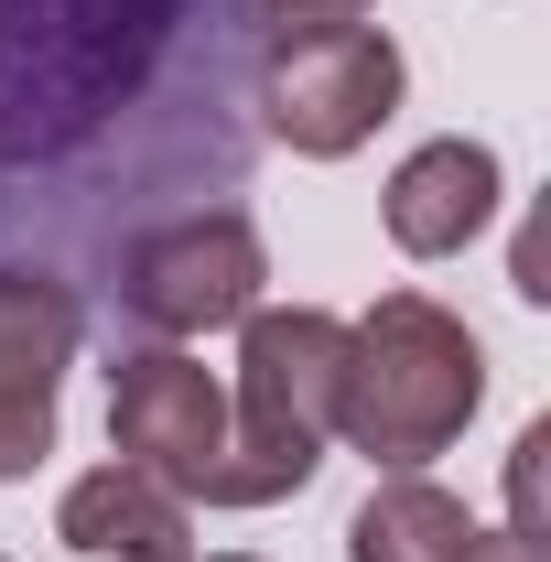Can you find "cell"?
Instances as JSON below:
<instances>
[{"instance_id":"1","label":"cell","mask_w":551,"mask_h":562,"mask_svg":"<svg viewBox=\"0 0 551 562\" xmlns=\"http://www.w3.org/2000/svg\"><path fill=\"white\" fill-rule=\"evenodd\" d=\"M195 0H0V162H66L131 109Z\"/></svg>"},{"instance_id":"2","label":"cell","mask_w":551,"mask_h":562,"mask_svg":"<svg viewBox=\"0 0 551 562\" xmlns=\"http://www.w3.org/2000/svg\"><path fill=\"white\" fill-rule=\"evenodd\" d=\"M486 401V347L432 303V292H379L368 325H346V379H336V432L379 454L390 476L432 465Z\"/></svg>"},{"instance_id":"3","label":"cell","mask_w":551,"mask_h":562,"mask_svg":"<svg viewBox=\"0 0 551 562\" xmlns=\"http://www.w3.org/2000/svg\"><path fill=\"white\" fill-rule=\"evenodd\" d=\"M238 401H227V476L216 508H271L292 497L325 443H336V379H346V325L292 303V314H238Z\"/></svg>"},{"instance_id":"4","label":"cell","mask_w":551,"mask_h":562,"mask_svg":"<svg viewBox=\"0 0 551 562\" xmlns=\"http://www.w3.org/2000/svg\"><path fill=\"white\" fill-rule=\"evenodd\" d=\"M401 109V44L379 22H336V33H292L260 66V120L292 140L303 162H336Z\"/></svg>"},{"instance_id":"5","label":"cell","mask_w":551,"mask_h":562,"mask_svg":"<svg viewBox=\"0 0 551 562\" xmlns=\"http://www.w3.org/2000/svg\"><path fill=\"white\" fill-rule=\"evenodd\" d=\"M260 281H271L260 227L238 206H195V216H162L151 238H131L120 303H131V325H151V336H206V325L260 314Z\"/></svg>"},{"instance_id":"6","label":"cell","mask_w":551,"mask_h":562,"mask_svg":"<svg viewBox=\"0 0 551 562\" xmlns=\"http://www.w3.org/2000/svg\"><path fill=\"white\" fill-rule=\"evenodd\" d=\"M109 443H120V465H140L173 497H206L216 508V476H227V390L184 347H131L109 368Z\"/></svg>"},{"instance_id":"7","label":"cell","mask_w":551,"mask_h":562,"mask_svg":"<svg viewBox=\"0 0 551 562\" xmlns=\"http://www.w3.org/2000/svg\"><path fill=\"white\" fill-rule=\"evenodd\" d=\"M87 303L44 271H0V487L55 454V390L76 368Z\"/></svg>"},{"instance_id":"8","label":"cell","mask_w":551,"mask_h":562,"mask_svg":"<svg viewBox=\"0 0 551 562\" xmlns=\"http://www.w3.org/2000/svg\"><path fill=\"white\" fill-rule=\"evenodd\" d=\"M346 562H541V552H530L519 530H486L465 497L421 487V476H390V487L357 508Z\"/></svg>"},{"instance_id":"9","label":"cell","mask_w":551,"mask_h":562,"mask_svg":"<svg viewBox=\"0 0 551 562\" xmlns=\"http://www.w3.org/2000/svg\"><path fill=\"white\" fill-rule=\"evenodd\" d=\"M55 530H66L87 562H195V519H184V497L162 487V476H140V465H98V476H76L66 508H55Z\"/></svg>"},{"instance_id":"10","label":"cell","mask_w":551,"mask_h":562,"mask_svg":"<svg viewBox=\"0 0 551 562\" xmlns=\"http://www.w3.org/2000/svg\"><path fill=\"white\" fill-rule=\"evenodd\" d=\"M486 216H497V151L486 140H421L390 173V238L412 260H454Z\"/></svg>"},{"instance_id":"11","label":"cell","mask_w":551,"mask_h":562,"mask_svg":"<svg viewBox=\"0 0 551 562\" xmlns=\"http://www.w3.org/2000/svg\"><path fill=\"white\" fill-rule=\"evenodd\" d=\"M238 22L260 44H292V33H336V22H368V0H238Z\"/></svg>"},{"instance_id":"12","label":"cell","mask_w":551,"mask_h":562,"mask_svg":"<svg viewBox=\"0 0 551 562\" xmlns=\"http://www.w3.org/2000/svg\"><path fill=\"white\" fill-rule=\"evenodd\" d=\"M206 562H249V552H206Z\"/></svg>"}]
</instances>
